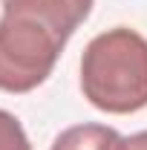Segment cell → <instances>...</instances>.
<instances>
[{"label": "cell", "instance_id": "6da1fadb", "mask_svg": "<svg viewBox=\"0 0 147 150\" xmlns=\"http://www.w3.org/2000/svg\"><path fill=\"white\" fill-rule=\"evenodd\" d=\"M0 93L37 90L95 0H0Z\"/></svg>", "mask_w": 147, "mask_h": 150}, {"label": "cell", "instance_id": "7a4b0ae2", "mask_svg": "<svg viewBox=\"0 0 147 150\" xmlns=\"http://www.w3.org/2000/svg\"><path fill=\"white\" fill-rule=\"evenodd\" d=\"M81 93L95 110L130 115L147 107V38L115 26L87 43L81 55Z\"/></svg>", "mask_w": 147, "mask_h": 150}, {"label": "cell", "instance_id": "3957f363", "mask_svg": "<svg viewBox=\"0 0 147 150\" xmlns=\"http://www.w3.org/2000/svg\"><path fill=\"white\" fill-rule=\"evenodd\" d=\"M118 142V130L107 124H75L58 133L49 150H115Z\"/></svg>", "mask_w": 147, "mask_h": 150}, {"label": "cell", "instance_id": "277c9868", "mask_svg": "<svg viewBox=\"0 0 147 150\" xmlns=\"http://www.w3.org/2000/svg\"><path fill=\"white\" fill-rule=\"evenodd\" d=\"M0 150H32L23 124L9 110H0Z\"/></svg>", "mask_w": 147, "mask_h": 150}, {"label": "cell", "instance_id": "5b68a950", "mask_svg": "<svg viewBox=\"0 0 147 150\" xmlns=\"http://www.w3.org/2000/svg\"><path fill=\"white\" fill-rule=\"evenodd\" d=\"M115 150H147V130L133 133V136H121Z\"/></svg>", "mask_w": 147, "mask_h": 150}]
</instances>
